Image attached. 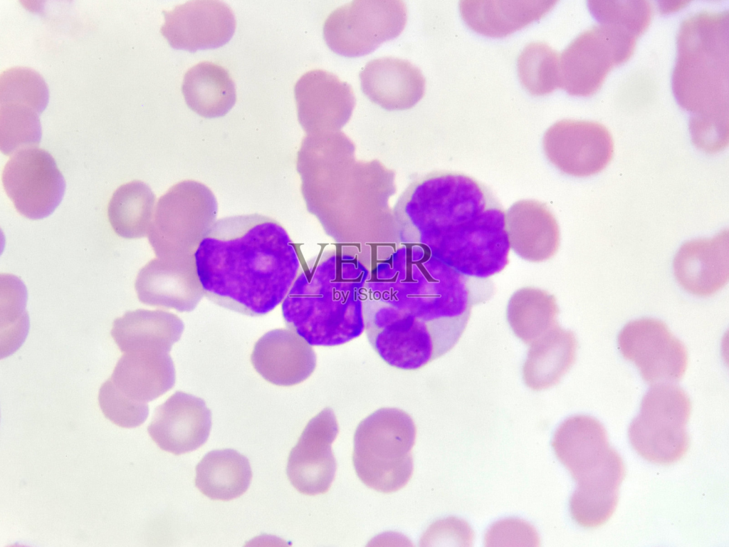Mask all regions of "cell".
Listing matches in <instances>:
<instances>
[{"mask_svg": "<svg viewBox=\"0 0 729 547\" xmlns=\"http://www.w3.org/2000/svg\"><path fill=\"white\" fill-rule=\"evenodd\" d=\"M364 298L352 287L316 289L301 276L283 301L282 315L287 328L313 346H337L365 330Z\"/></svg>", "mask_w": 729, "mask_h": 547, "instance_id": "obj_4", "label": "cell"}, {"mask_svg": "<svg viewBox=\"0 0 729 547\" xmlns=\"http://www.w3.org/2000/svg\"><path fill=\"white\" fill-rule=\"evenodd\" d=\"M728 230L710 239H698L683 244L673 260L676 280L688 292L708 296L715 293L728 281Z\"/></svg>", "mask_w": 729, "mask_h": 547, "instance_id": "obj_19", "label": "cell"}, {"mask_svg": "<svg viewBox=\"0 0 729 547\" xmlns=\"http://www.w3.org/2000/svg\"><path fill=\"white\" fill-rule=\"evenodd\" d=\"M155 196L140 180L120 185L107 205V217L114 231L125 239L147 236L153 219Z\"/></svg>", "mask_w": 729, "mask_h": 547, "instance_id": "obj_28", "label": "cell"}, {"mask_svg": "<svg viewBox=\"0 0 729 547\" xmlns=\"http://www.w3.org/2000/svg\"><path fill=\"white\" fill-rule=\"evenodd\" d=\"M251 362L266 381L278 386L303 382L315 371L317 355L313 346L290 328H277L255 343Z\"/></svg>", "mask_w": 729, "mask_h": 547, "instance_id": "obj_18", "label": "cell"}, {"mask_svg": "<svg viewBox=\"0 0 729 547\" xmlns=\"http://www.w3.org/2000/svg\"><path fill=\"white\" fill-rule=\"evenodd\" d=\"M294 95L298 121L307 131L342 127L356 103L352 86L322 69L304 73L295 85Z\"/></svg>", "mask_w": 729, "mask_h": 547, "instance_id": "obj_15", "label": "cell"}, {"mask_svg": "<svg viewBox=\"0 0 729 547\" xmlns=\"http://www.w3.org/2000/svg\"><path fill=\"white\" fill-rule=\"evenodd\" d=\"M691 409V400L681 387L670 383L653 386L629 427L634 450L654 464L670 465L679 461L690 447L686 424Z\"/></svg>", "mask_w": 729, "mask_h": 547, "instance_id": "obj_5", "label": "cell"}, {"mask_svg": "<svg viewBox=\"0 0 729 547\" xmlns=\"http://www.w3.org/2000/svg\"><path fill=\"white\" fill-rule=\"evenodd\" d=\"M407 21L401 0H355L332 11L323 24V38L335 53L362 56L397 37Z\"/></svg>", "mask_w": 729, "mask_h": 547, "instance_id": "obj_8", "label": "cell"}, {"mask_svg": "<svg viewBox=\"0 0 729 547\" xmlns=\"http://www.w3.org/2000/svg\"><path fill=\"white\" fill-rule=\"evenodd\" d=\"M577 341L571 330L556 323L530 345L523 367L525 383L534 390L557 385L576 360Z\"/></svg>", "mask_w": 729, "mask_h": 547, "instance_id": "obj_25", "label": "cell"}, {"mask_svg": "<svg viewBox=\"0 0 729 547\" xmlns=\"http://www.w3.org/2000/svg\"><path fill=\"white\" fill-rule=\"evenodd\" d=\"M560 56L542 41L526 45L518 58V73L523 85L533 95H542L559 87Z\"/></svg>", "mask_w": 729, "mask_h": 547, "instance_id": "obj_30", "label": "cell"}, {"mask_svg": "<svg viewBox=\"0 0 729 547\" xmlns=\"http://www.w3.org/2000/svg\"><path fill=\"white\" fill-rule=\"evenodd\" d=\"M637 38L622 28L607 24L584 31L560 56L559 87L573 95L596 93L610 71L631 58Z\"/></svg>", "mask_w": 729, "mask_h": 547, "instance_id": "obj_7", "label": "cell"}, {"mask_svg": "<svg viewBox=\"0 0 729 547\" xmlns=\"http://www.w3.org/2000/svg\"><path fill=\"white\" fill-rule=\"evenodd\" d=\"M182 91L188 107L204 118L225 115L236 99L227 71L209 61L200 62L186 72Z\"/></svg>", "mask_w": 729, "mask_h": 547, "instance_id": "obj_26", "label": "cell"}, {"mask_svg": "<svg viewBox=\"0 0 729 547\" xmlns=\"http://www.w3.org/2000/svg\"><path fill=\"white\" fill-rule=\"evenodd\" d=\"M194 259L204 296L251 316L266 315L284 300L298 266L283 228L258 214L214 222Z\"/></svg>", "mask_w": 729, "mask_h": 547, "instance_id": "obj_1", "label": "cell"}, {"mask_svg": "<svg viewBox=\"0 0 729 547\" xmlns=\"http://www.w3.org/2000/svg\"><path fill=\"white\" fill-rule=\"evenodd\" d=\"M109 378L125 396L147 403L173 387L176 373L169 353L140 350L124 353Z\"/></svg>", "mask_w": 729, "mask_h": 547, "instance_id": "obj_22", "label": "cell"}, {"mask_svg": "<svg viewBox=\"0 0 729 547\" xmlns=\"http://www.w3.org/2000/svg\"><path fill=\"white\" fill-rule=\"evenodd\" d=\"M599 23L617 26L638 38L648 28L653 6L648 1H589Z\"/></svg>", "mask_w": 729, "mask_h": 547, "instance_id": "obj_33", "label": "cell"}, {"mask_svg": "<svg viewBox=\"0 0 729 547\" xmlns=\"http://www.w3.org/2000/svg\"><path fill=\"white\" fill-rule=\"evenodd\" d=\"M211 427V413L205 402L177 391L156 407L147 432L161 449L179 455L202 446Z\"/></svg>", "mask_w": 729, "mask_h": 547, "instance_id": "obj_16", "label": "cell"}, {"mask_svg": "<svg viewBox=\"0 0 729 547\" xmlns=\"http://www.w3.org/2000/svg\"><path fill=\"white\" fill-rule=\"evenodd\" d=\"M360 78L364 94L388 110L409 109L425 92L421 71L409 61L395 57L369 61L360 73Z\"/></svg>", "mask_w": 729, "mask_h": 547, "instance_id": "obj_20", "label": "cell"}, {"mask_svg": "<svg viewBox=\"0 0 729 547\" xmlns=\"http://www.w3.org/2000/svg\"><path fill=\"white\" fill-rule=\"evenodd\" d=\"M619 494H602L577 489L570 501L572 519L582 527L596 528L607 523L614 513Z\"/></svg>", "mask_w": 729, "mask_h": 547, "instance_id": "obj_35", "label": "cell"}, {"mask_svg": "<svg viewBox=\"0 0 729 547\" xmlns=\"http://www.w3.org/2000/svg\"><path fill=\"white\" fill-rule=\"evenodd\" d=\"M160 33L177 49L195 51L220 47L232 37L236 20L231 9L216 0H195L163 11Z\"/></svg>", "mask_w": 729, "mask_h": 547, "instance_id": "obj_14", "label": "cell"}, {"mask_svg": "<svg viewBox=\"0 0 729 547\" xmlns=\"http://www.w3.org/2000/svg\"><path fill=\"white\" fill-rule=\"evenodd\" d=\"M1 181L16 211L33 220L52 214L65 190L64 177L53 157L38 147L11 155L4 167Z\"/></svg>", "mask_w": 729, "mask_h": 547, "instance_id": "obj_10", "label": "cell"}, {"mask_svg": "<svg viewBox=\"0 0 729 547\" xmlns=\"http://www.w3.org/2000/svg\"><path fill=\"white\" fill-rule=\"evenodd\" d=\"M485 541L486 546H493L498 541H528L533 546L539 545L535 528L518 519H506L495 523L487 532Z\"/></svg>", "mask_w": 729, "mask_h": 547, "instance_id": "obj_36", "label": "cell"}, {"mask_svg": "<svg viewBox=\"0 0 729 547\" xmlns=\"http://www.w3.org/2000/svg\"><path fill=\"white\" fill-rule=\"evenodd\" d=\"M338 433L332 410L323 409L313 417L291 449L286 472L299 492L310 496L326 493L335 478L336 460L332 443Z\"/></svg>", "mask_w": 729, "mask_h": 547, "instance_id": "obj_13", "label": "cell"}, {"mask_svg": "<svg viewBox=\"0 0 729 547\" xmlns=\"http://www.w3.org/2000/svg\"><path fill=\"white\" fill-rule=\"evenodd\" d=\"M617 341L622 355L635 364L647 383L676 382L686 373L687 349L660 320L630 321L619 332Z\"/></svg>", "mask_w": 729, "mask_h": 547, "instance_id": "obj_11", "label": "cell"}, {"mask_svg": "<svg viewBox=\"0 0 729 547\" xmlns=\"http://www.w3.org/2000/svg\"><path fill=\"white\" fill-rule=\"evenodd\" d=\"M543 149L561 172L587 177L602 171L611 162L614 141L609 130L599 122L564 119L547 130Z\"/></svg>", "mask_w": 729, "mask_h": 547, "instance_id": "obj_12", "label": "cell"}, {"mask_svg": "<svg viewBox=\"0 0 729 547\" xmlns=\"http://www.w3.org/2000/svg\"><path fill=\"white\" fill-rule=\"evenodd\" d=\"M557 3L555 0H462V19L475 31L491 37L510 34L541 19Z\"/></svg>", "mask_w": 729, "mask_h": 547, "instance_id": "obj_24", "label": "cell"}, {"mask_svg": "<svg viewBox=\"0 0 729 547\" xmlns=\"http://www.w3.org/2000/svg\"><path fill=\"white\" fill-rule=\"evenodd\" d=\"M415 437L412 418L398 408H380L361 421L354 435L352 452L361 481L385 494L402 489L413 474Z\"/></svg>", "mask_w": 729, "mask_h": 547, "instance_id": "obj_3", "label": "cell"}, {"mask_svg": "<svg viewBox=\"0 0 729 547\" xmlns=\"http://www.w3.org/2000/svg\"><path fill=\"white\" fill-rule=\"evenodd\" d=\"M552 445L577 486L600 492L619 491L625 465L597 420L586 415L568 418L555 432Z\"/></svg>", "mask_w": 729, "mask_h": 547, "instance_id": "obj_6", "label": "cell"}, {"mask_svg": "<svg viewBox=\"0 0 729 547\" xmlns=\"http://www.w3.org/2000/svg\"><path fill=\"white\" fill-rule=\"evenodd\" d=\"M510 248L505 212L498 203L436 239L434 246L439 260L465 276L478 278L503 271L509 262Z\"/></svg>", "mask_w": 729, "mask_h": 547, "instance_id": "obj_9", "label": "cell"}, {"mask_svg": "<svg viewBox=\"0 0 729 547\" xmlns=\"http://www.w3.org/2000/svg\"><path fill=\"white\" fill-rule=\"evenodd\" d=\"M429 530L436 533V541H453L456 546H462L472 545L473 532L463 520L449 518L436 522Z\"/></svg>", "mask_w": 729, "mask_h": 547, "instance_id": "obj_37", "label": "cell"}, {"mask_svg": "<svg viewBox=\"0 0 729 547\" xmlns=\"http://www.w3.org/2000/svg\"><path fill=\"white\" fill-rule=\"evenodd\" d=\"M729 12L702 11L681 24L672 88L678 104L691 112L692 142L708 153L729 142Z\"/></svg>", "mask_w": 729, "mask_h": 547, "instance_id": "obj_2", "label": "cell"}, {"mask_svg": "<svg viewBox=\"0 0 729 547\" xmlns=\"http://www.w3.org/2000/svg\"><path fill=\"white\" fill-rule=\"evenodd\" d=\"M135 288L141 303L178 312L193 311L204 295L194 256L151 260L139 271Z\"/></svg>", "mask_w": 729, "mask_h": 547, "instance_id": "obj_17", "label": "cell"}, {"mask_svg": "<svg viewBox=\"0 0 729 547\" xmlns=\"http://www.w3.org/2000/svg\"><path fill=\"white\" fill-rule=\"evenodd\" d=\"M184 328L177 315L163 310L129 311L112 323L111 335L123 353L154 350L169 353Z\"/></svg>", "mask_w": 729, "mask_h": 547, "instance_id": "obj_23", "label": "cell"}, {"mask_svg": "<svg viewBox=\"0 0 729 547\" xmlns=\"http://www.w3.org/2000/svg\"><path fill=\"white\" fill-rule=\"evenodd\" d=\"M251 479L248 459L231 449L207 453L196 467L195 485L212 500L239 497L248 489Z\"/></svg>", "mask_w": 729, "mask_h": 547, "instance_id": "obj_27", "label": "cell"}, {"mask_svg": "<svg viewBox=\"0 0 729 547\" xmlns=\"http://www.w3.org/2000/svg\"><path fill=\"white\" fill-rule=\"evenodd\" d=\"M48 98L47 84L36 71L15 66L1 73L0 105L20 104L40 114L46 108Z\"/></svg>", "mask_w": 729, "mask_h": 547, "instance_id": "obj_32", "label": "cell"}, {"mask_svg": "<svg viewBox=\"0 0 729 547\" xmlns=\"http://www.w3.org/2000/svg\"><path fill=\"white\" fill-rule=\"evenodd\" d=\"M558 313L555 296L531 286L516 291L507 307V319L512 330L528 345L557 323Z\"/></svg>", "mask_w": 729, "mask_h": 547, "instance_id": "obj_29", "label": "cell"}, {"mask_svg": "<svg viewBox=\"0 0 729 547\" xmlns=\"http://www.w3.org/2000/svg\"><path fill=\"white\" fill-rule=\"evenodd\" d=\"M505 226L510 246L526 261H547L559 249V225L542 202L533 199L516 202L505 212Z\"/></svg>", "mask_w": 729, "mask_h": 547, "instance_id": "obj_21", "label": "cell"}, {"mask_svg": "<svg viewBox=\"0 0 729 547\" xmlns=\"http://www.w3.org/2000/svg\"><path fill=\"white\" fill-rule=\"evenodd\" d=\"M33 109L20 104L0 107V149L6 155L38 147L41 138V122Z\"/></svg>", "mask_w": 729, "mask_h": 547, "instance_id": "obj_31", "label": "cell"}, {"mask_svg": "<svg viewBox=\"0 0 729 547\" xmlns=\"http://www.w3.org/2000/svg\"><path fill=\"white\" fill-rule=\"evenodd\" d=\"M98 402L104 416L115 425L134 428L141 425L149 414L146 402L133 400L122 394L108 378L100 387Z\"/></svg>", "mask_w": 729, "mask_h": 547, "instance_id": "obj_34", "label": "cell"}]
</instances>
